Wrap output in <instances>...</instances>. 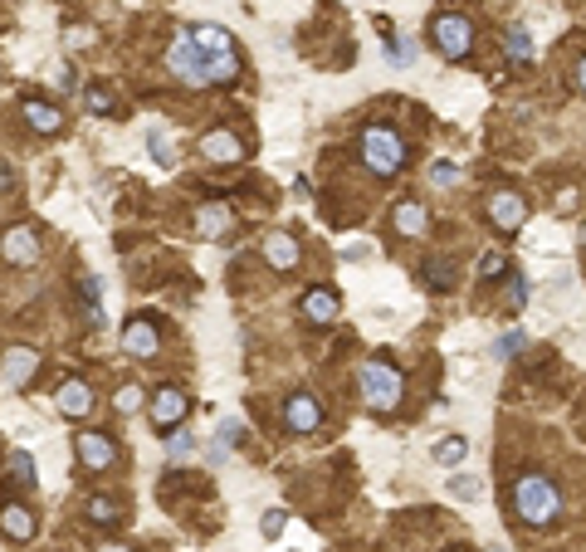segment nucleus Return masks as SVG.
Returning a JSON list of instances; mask_svg holds the SVG:
<instances>
[{
	"label": "nucleus",
	"instance_id": "nucleus-42",
	"mask_svg": "<svg viewBox=\"0 0 586 552\" xmlns=\"http://www.w3.org/2000/svg\"><path fill=\"white\" fill-rule=\"evenodd\" d=\"M5 186H10V166L0 162V191H5Z\"/></svg>",
	"mask_w": 586,
	"mask_h": 552
},
{
	"label": "nucleus",
	"instance_id": "nucleus-8",
	"mask_svg": "<svg viewBox=\"0 0 586 552\" xmlns=\"http://www.w3.org/2000/svg\"><path fill=\"white\" fill-rule=\"evenodd\" d=\"M186 411H191V396H186L181 387H156V396H152V421L162 425V431L181 425Z\"/></svg>",
	"mask_w": 586,
	"mask_h": 552
},
{
	"label": "nucleus",
	"instance_id": "nucleus-41",
	"mask_svg": "<svg viewBox=\"0 0 586 552\" xmlns=\"http://www.w3.org/2000/svg\"><path fill=\"white\" fill-rule=\"evenodd\" d=\"M577 88L586 93V59H582V64H577Z\"/></svg>",
	"mask_w": 586,
	"mask_h": 552
},
{
	"label": "nucleus",
	"instance_id": "nucleus-16",
	"mask_svg": "<svg viewBox=\"0 0 586 552\" xmlns=\"http://www.w3.org/2000/svg\"><path fill=\"white\" fill-rule=\"evenodd\" d=\"M264 259L274 269H298L303 249H298V239H293L289 230H274V235H264Z\"/></svg>",
	"mask_w": 586,
	"mask_h": 552
},
{
	"label": "nucleus",
	"instance_id": "nucleus-28",
	"mask_svg": "<svg viewBox=\"0 0 586 552\" xmlns=\"http://www.w3.org/2000/svg\"><path fill=\"white\" fill-rule=\"evenodd\" d=\"M465 455H469V445L459 440V435H449V440H440V445H435V464H445V470H449V464H459Z\"/></svg>",
	"mask_w": 586,
	"mask_h": 552
},
{
	"label": "nucleus",
	"instance_id": "nucleus-12",
	"mask_svg": "<svg viewBox=\"0 0 586 552\" xmlns=\"http://www.w3.org/2000/svg\"><path fill=\"white\" fill-rule=\"evenodd\" d=\"M201 157H211L220 166H235V162H245V142H239L235 132L215 128V132H205L201 138Z\"/></svg>",
	"mask_w": 586,
	"mask_h": 552
},
{
	"label": "nucleus",
	"instance_id": "nucleus-5",
	"mask_svg": "<svg viewBox=\"0 0 586 552\" xmlns=\"http://www.w3.org/2000/svg\"><path fill=\"white\" fill-rule=\"evenodd\" d=\"M166 69H172V74L186 83V88H205V83H215V79H211V64H205V54L196 49V39H191V29H181V35L166 45Z\"/></svg>",
	"mask_w": 586,
	"mask_h": 552
},
{
	"label": "nucleus",
	"instance_id": "nucleus-13",
	"mask_svg": "<svg viewBox=\"0 0 586 552\" xmlns=\"http://www.w3.org/2000/svg\"><path fill=\"white\" fill-rule=\"evenodd\" d=\"M35 372H39V352L35 347H10L5 357H0V377H5V387H25Z\"/></svg>",
	"mask_w": 586,
	"mask_h": 552
},
{
	"label": "nucleus",
	"instance_id": "nucleus-35",
	"mask_svg": "<svg viewBox=\"0 0 586 552\" xmlns=\"http://www.w3.org/2000/svg\"><path fill=\"white\" fill-rule=\"evenodd\" d=\"M284 508H269V514H264V523H259V528H264V538H279V533H284Z\"/></svg>",
	"mask_w": 586,
	"mask_h": 552
},
{
	"label": "nucleus",
	"instance_id": "nucleus-37",
	"mask_svg": "<svg viewBox=\"0 0 586 552\" xmlns=\"http://www.w3.org/2000/svg\"><path fill=\"white\" fill-rule=\"evenodd\" d=\"M508 304H513V308H523V304H528V279H523V274L508 284Z\"/></svg>",
	"mask_w": 586,
	"mask_h": 552
},
{
	"label": "nucleus",
	"instance_id": "nucleus-23",
	"mask_svg": "<svg viewBox=\"0 0 586 552\" xmlns=\"http://www.w3.org/2000/svg\"><path fill=\"white\" fill-rule=\"evenodd\" d=\"M425 289L431 294H449L455 289V264L449 259H425Z\"/></svg>",
	"mask_w": 586,
	"mask_h": 552
},
{
	"label": "nucleus",
	"instance_id": "nucleus-6",
	"mask_svg": "<svg viewBox=\"0 0 586 552\" xmlns=\"http://www.w3.org/2000/svg\"><path fill=\"white\" fill-rule=\"evenodd\" d=\"M431 39H435V49L445 59H465L469 45H474V25H469L459 10H445V15L431 20Z\"/></svg>",
	"mask_w": 586,
	"mask_h": 552
},
{
	"label": "nucleus",
	"instance_id": "nucleus-20",
	"mask_svg": "<svg viewBox=\"0 0 586 552\" xmlns=\"http://www.w3.org/2000/svg\"><path fill=\"white\" fill-rule=\"evenodd\" d=\"M391 221H396V230H401L406 239H415V235L431 230V215H425V205H421V201H401Z\"/></svg>",
	"mask_w": 586,
	"mask_h": 552
},
{
	"label": "nucleus",
	"instance_id": "nucleus-14",
	"mask_svg": "<svg viewBox=\"0 0 586 552\" xmlns=\"http://www.w3.org/2000/svg\"><path fill=\"white\" fill-rule=\"evenodd\" d=\"M156 347H162V338H156V328L146 318H132L128 328H122V352H132V357H156Z\"/></svg>",
	"mask_w": 586,
	"mask_h": 552
},
{
	"label": "nucleus",
	"instance_id": "nucleus-25",
	"mask_svg": "<svg viewBox=\"0 0 586 552\" xmlns=\"http://www.w3.org/2000/svg\"><path fill=\"white\" fill-rule=\"evenodd\" d=\"M88 518H93V523H118V518H122V508H118V498H108V494H98V498H88Z\"/></svg>",
	"mask_w": 586,
	"mask_h": 552
},
{
	"label": "nucleus",
	"instance_id": "nucleus-21",
	"mask_svg": "<svg viewBox=\"0 0 586 552\" xmlns=\"http://www.w3.org/2000/svg\"><path fill=\"white\" fill-rule=\"evenodd\" d=\"M20 113H25V122H29L35 132H59V128H64V113L49 108V103H39V98L20 103Z\"/></svg>",
	"mask_w": 586,
	"mask_h": 552
},
{
	"label": "nucleus",
	"instance_id": "nucleus-9",
	"mask_svg": "<svg viewBox=\"0 0 586 552\" xmlns=\"http://www.w3.org/2000/svg\"><path fill=\"white\" fill-rule=\"evenodd\" d=\"M489 221H494L498 230H518V225L528 221V196L494 191V196H489Z\"/></svg>",
	"mask_w": 586,
	"mask_h": 552
},
{
	"label": "nucleus",
	"instance_id": "nucleus-22",
	"mask_svg": "<svg viewBox=\"0 0 586 552\" xmlns=\"http://www.w3.org/2000/svg\"><path fill=\"white\" fill-rule=\"evenodd\" d=\"M504 54H508V64H532V35L523 25H508V35H504Z\"/></svg>",
	"mask_w": 586,
	"mask_h": 552
},
{
	"label": "nucleus",
	"instance_id": "nucleus-3",
	"mask_svg": "<svg viewBox=\"0 0 586 552\" xmlns=\"http://www.w3.org/2000/svg\"><path fill=\"white\" fill-rule=\"evenodd\" d=\"M362 162L372 176H396L406 162V142L396 128H386V122H372V128H362Z\"/></svg>",
	"mask_w": 586,
	"mask_h": 552
},
{
	"label": "nucleus",
	"instance_id": "nucleus-36",
	"mask_svg": "<svg viewBox=\"0 0 586 552\" xmlns=\"http://www.w3.org/2000/svg\"><path fill=\"white\" fill-rule=\"evenodd\" d=\"M449 489H455V498H474V494H479V479H474V474H459Z\"/></svg>",
	"mask_w": 586,
	"mask_h": 552
},
{
	"label": "nucleus",
	"instance_id": "nucleus-30",
	"mask_svg": "<svg viewBox=\"0 0 586 552\" xmlns=\"http://www.w3.org/2000/svg\"><path fill=\"white\" fill-rule=\"evenodd\" d=\"M166 455H172L176 464H181V460H191V455H196V440H191L186 431H172V435H166Z\"/></svg>",
	"mask_w": 586,
	"mask_h": 552
},
{
	"label": "nucleus",
	"instance_id": "nucleus-11",
	"mask_svg": "<svg viewBox=\"0 0 586 552\" xmlns=\"http://www.w3.org/2000/svg\"><path fill=\"white\" fill-rule=\"evenodd\" d=\"M0 255H5V264H35L39 259V235L29 230V225H15V230L0 235Z\"/></svg>",
	"mask_w": 586,
	"mask_h": 552
},
{
	"label": "nucleus",
	"instance_id": "nucleus-29",
	"mask_svg": "<svg viewBox=\"0 0 586 552\" xmlns=\"http://www.w3.org/2000/svg\"><path fill=\"white\" fill-rule=\"evenodd\" d=\"M10 470H15V479H20L25 489H35V484H39V474H35V455H29V450H15Z\"/></svg>",
	"mask_w": 586,
	"mask_h": 552
},
{
	"label": "nucleus",
	"instance_id": "nucleus-38",
	"mask_svg": "<svg viewBox=\"0 0 586 552\" xmlns=\"http://www.w3.org/2000/svg\"><path fill=\"white\" fill-rule=\"evenodd\" d=\"M239 435H245V425H239V421H225V425H220V445H230V450L239 445Z\"/></svg>",
	"mask_w": 586,
	"mask_h": 552
},
{
	"label": "nucleus",
	"instance_id": "nucleus-24",
	"mask_svg": "<svg viewBox=\"0 0 586 552\" xmlns=\"http://www.w3.org/2000/svg\"><path fill=\"white\" fill-rule=\"evenodd\" d=\"M386 59H391L396 69H411L415 59H421V45H415V39H386Z\"/></svg>",
	"mask_w": 586,
	"mask_h": 552
},
{
	"label": "nucleus",
	"instance_id": "nucleus-31",
	"mask_svg": "<svg viewBox=\"0 0 586 552\" xmlns=\"http://www.w3.org/2000/svg\"><path fill=\"white\" fill-rule=\"evenodd\" d=\"M146 147H152L156 166H172V162H176V157H172V142H166L162 128H146Z\"/></svg>",
	"mask_w": 586,
	"mask_h": 552
},
{
	"label": "nucleus",
	"instance_id": "nucleus-19",
	"mask_svg": "<svg viewBox=\"0 0 586 552\" xmlns=\"http://www.w3.org/2000/svg\"><path fill=\"white\" fill-rule=\"evenodd\" d=\"M303 318L328 328V322L338 318V294H332V289H308V294H303Z\"/></svg>",
	"mask_w": 586,
	"mask_h": 552
},
{
	"label": "nucleus",
	"instance_id": "nucleus-44",
	"mask_svg": "<svg viewBox=\"0 0 586 552\" xmlns=\"http://www.w3.org/2000/svg\"><path fill=\"white\" fill-rule=\"evenodd\" d=\"M582 245H586V225H582Z\"/></svg>",
	"mask_w": 586,
	"mask_h": 552
},
{
	"label": "nucleus",
	"instance_id": "nucleus-39",
	"mask_svg": "<svg viewBox=\"0 0 586 552\" xmlns=\"http://www.w3.org/2000/svg\"><path fill=\"white\" fill-rule=\"evenodd\" d=\"M205 460H211V464H225V460H230V445H220V440H215L211 450H205Z\"/></svg>",
	"mask_w": 586,
	"mask_h": 552
},
{
	"label": "nucleus",
	"instance_id": "nucleus-15",
	"mask_svg": "<svg viewBox=\"0 0 586 552\" xmlns=\"http://www.w3.org/2000/svg\"><path fill=\"white\" fill-rule=\"evenodd\" d=\"M54 401H59V411H64V415H88L93 411V391H88V381H83V377H64V381H59Z\"/></svg>",
	"mask_w": 586,
	"mask_h": 552
},
{
	"label": "nucleus",
	"instance_id": "nucleus-43",
	"mask_svg": "<svg viewBox=\"0 0 586 552\" xmlns=\"http://www.w3.org/2000/svg\"><path fill=\"white\" fill-rule=\"evenodd\" d=\"M103 552H132V548H122V543H113V548H103Z\"/></svg>",
	"mask_w": 586,
	"mask_h": 552
},
{
	"label": "nucleus",
	"instance_id": "nucleus-7",
	"mask_svg": "<svg viewBox=\"0 0 586 552\" xmlns=\"http://www.w3.org/2000/svg\"><path fill=\"white\" fill-rule=\"evenodd\" d=\"M284 425H289L293 435H313L322 425V406L313 401L308 391H293L289 401H284Z\"/></svg>",
	"mask_w": 586,
	"mask_h": 552
},
{
	"label": "nucleus",
	"instance_id": "nucleus-2",
	"mask_svg": "<svg viewBox=\"0 0 586 552\" xmlns=\"http://www.w3.org/2000/svg\"><path fill=\"white\" fill-rule=\"evenodd\" d=\"M196 39V49L205 54V64H211V79L215 83H235L239 79V54H235V39H230V29L220 25H186Z\"/></svg>",
	"mask_w": 586,
	"mask_h": 552
},
{
	"label": "nucleus",
	"instance_id": "nucleus-27",
	"mask_svg": "<svg viewBox=\"0 0 586 552\" xmlns=\"http://www.w3.org/2000/svg\"><path fill=\"white\" fill-rule=\"evenodd\" d=\"M523 347H528V332H518V328H513V332H504V338L494 342V357H498V362H513Z\"/></svg>",
	"mask_w": 586,
	"mask_h": 552
},
{
	"label": "nucleus",
	"instance_id": "nucleus-40",
	"mask_svg": "<svg viewBox=\"0 0 586 552\" xmlns=\"http://www.w3.org/2000/svg\"><path fill=\"white\" fill-rule=\"evenodd\" d=\"M54 83H59V88H64V93H73V69H69V64H59V74H54Z\"/></svg>",
	"mask_w": 586,
	"mask_h": 552
},
{
	"label": "nucleus",
	"instance_id": "nucleus-34",
	"mask_svg": "<svg viewBox=\"0 0 586 552\" xmlns=\"http://www.w3.org/2000/svg\"><path fill=\"white\" fill-rule=\"evenodd\" d=\"M113 406H118L122 415H132V411H138V406H142V391H138V387H122L118 396H113Z\"/></svg>",
	"mask_w": 586,
	"mask_h": 552
},
{
	"label": "nucleus",
	"instance_id": "nucleus-33",
	"mask_svg": "<svg viewBox=\"0 0 586 552\" xmlns=\"http://www.w3.org/2000/svg\"><path fill=\"white\" fill-rule=\"evenodd\" d=\"M83 103H88V113H113V93L108 88H88Z\"/></svg>",
	"mask_w": 586,
	"mask_h": 552
},
{
	"label": "nucleus",
	"instance_id": "nucleus-18",
	"mask_svg": "<svg viewBox=\"0 0 586 552\" xmlns=\"http://www.w3.org/2000/svg\"><path fill=\"white\" fill-rule=\"evenodd\" d=\"M230 225H235V215H230V205H220V201L196 211V235H205V239H225Z\"/></svg>",
	"mask_w": 586,
	"mask_h": 552
},
{
	"label": "nucleus",
	"instance_id": "nucleus-10",
	"mask_svg": "<svg viewBox=\"0 0 586 552\" xmlns=\"http://www.w3.org/2000/svg\"><path fill=\"white\" fill-rule=\"evenodd\" d=\"M73 450H79L83 470H108V464L118 460V445H113L108 435H98V431H79V440H73Z\"/></svg>",
	"mask_w": 586,
	"mask_h": 552
},
{
	"label": "nucleus",
	"instance_id": "nucleus-32",
	"mask_svg": "<svg viewBox=\"0 0 586 552\" xmlns=\"http://www.w3.org/2000/svg\"><path fill=\"white\" fill-rule=\"evenodd\" d=\"M459 181V162H449V157H440V162H431V186H455Z\"/></svg>",
	"mask_w": 586,
	"mask_h": 552
},
{
	"label": "nucleus",
	"instance_id": "nucleus-26",
	"mask_svg": "<svg viewBox=\"0 0 586 552\" xmlns=\"http://www.w3.org/2000/svg\"><path fill=\"white\" fill-rule=\"evenodd\" d=\"M504 269H508V255L504 249H484V255H479V279H504Z\"/></svg>",
	"mask_w": 586,
	"mask_h": 552
},
{
	"label": "nucleus",
	"instance_id": "nucleus-1",
	"mask_svg": "<svg viewBox=\"0 0 586 552\" xmlns=\"http://www.w3.org/2000/svg\"><path fill=\"white\" fill-rule=\"evenodd\" d=\"M557 508H562V494L548 474H518V484H513V514H518L523 523L548 528L552 518H557Z\"/></svg>",
	"mask_w": 586,
	"mask_h": 552
},
{
	"label": "nucleus",
	"instance_id": "nucleus-17",
	"mask_svg": "<svg viewBox=\"0 0 586 552\" xmlns=\"http://www.w3.org/2000/svg\"><path fill=\"white\" fill-rule=\"evenodd\" d=\"M0 533L15 538V543H29L35 538V514L25 504H0Z\"/></svg>",
	"mask_w": 586,
	"mask_h": 552
},
{
	"label": "nucleus",
	"instance_id": "nucleus-4",
	"mask_svg": "<svg viewBox=\"0 0 586 552\" xmlns=\"http://www.w3.org/2000/svg\"><path fill=\"white\" fill-rule=\"evenodd\" d=\"M362 401L372 406V411H396L401 406V391H406V381H401V372L391 367V362H366L362 367Z\"/></svg>",
	"mask_w": 586,
	"mask_h": 552
}]
</instances>
